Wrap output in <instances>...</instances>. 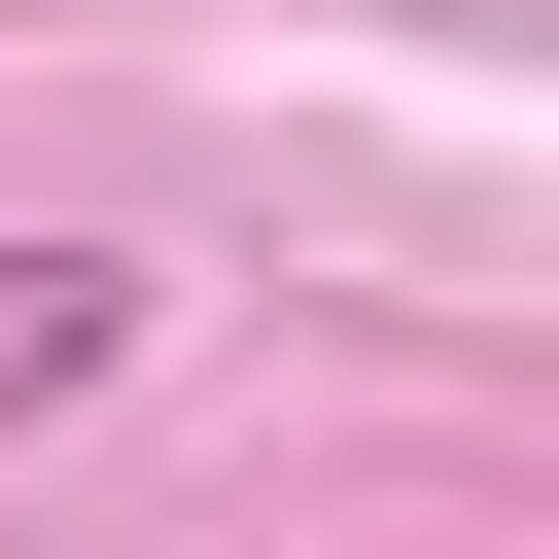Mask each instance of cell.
I'll return each instance as SVG.
<instances>
[{
	"instance_id": "cell-1",
	"label": "cell",
	"mask_w": 559,
	"mask_h": 559,
	"mask_svg": "<svg viewBox=\"0 0 559 559\" xmlns=\"http://www.w3.org/2000/svg\"><path fill=\"white\" fill-rule=\"evenodd\" d=\"M105 349H140V245H0V419H70Z\"/></svg>"
}]
</instances>
